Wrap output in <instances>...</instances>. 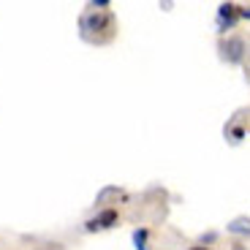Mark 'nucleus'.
<instances>
[{"instance_id":"423d86ee","label":"nucleus","mask_w":250,"mask_h":250,"mask_svg":"<svg viewBox=\"0 0 250 250\" xmlns=\"http://www.w3.org/2000/svg\"><path fill=\"white\" fill-rule=\"evenodd\" d=\"M133 242H136V250H147L144 248V242H147V229H139V231L133 234Z\"/></svg>"},{"instance_id":"39448f33","label":"nucleus","mask_w":250,"mask_h":250,"mask_svg":"<svg viewBox=\"0 0 250 250\" xmlns=\"http://www.w3.org/2000/svg\"><path fill=\"white\" fill-rule=\"evenodd\" d=\"M237 6H234V3H223V6H220V22H226V19H229V25H234V19H237Z\"/></svg>"},{"instance_id":"0eeeda50","label":"nucleus","mask_w":250,"mask_h":250,"mask_svg":"<svg viewBox=\"0 0 250 250\" xmlns=\"http://www.w3.org/2000/svg\"><path fill=\"white\" fill-rule=\"evenodd\" d=\"M239 17H245V19H250V8H239Z\"/></svg>"},{"instance_id":"f257e3e1","label":"nucleus","mask_w":250,"mask_h":250,"mask_svg":"<svg viewBox=\"0 0 250 250\" xmlns=\"http://www.w3.org/2000/svg\"><path fill=\"white\" fill-rule=\"evenodd\" d=\"M101 30H114V17L106 11H90L82 17V36L84 38H93V33H101Z\"/></svg>"},{"instance_id":"f03ea898","label":"nucleus","mask_w":250,"mask_h":250,"mask_svg":"<svg viewBox=\"0 0 250 250\" xmlns=\"http://www.w3.org/2000/svg\"><path fill=\"white\" fill-rule=\"evenodd\" d=\"M117 223V209H104L98 218L87 220V231H104V229H112Z\"/></svg>"},{"instance_id":"20e7f679","label":"nucleus","mask_w":250,"mask_h":250,"mask_svg":"<svg viewBox=\"0 0 250 250\" xmlns=\"http://www.w3.org/2000/svg\"><path fill=\"white\" fill-rule=\"evenodd\" d=\"M229 231L231 234H242V237H250V220L248 218H237L229 223Z\"/></svg>"},{"instance_id":"6e6552de","label":"nucleus","mask_w":250,"mask_h":250,"mask_svg":"<svg viewBox=\"0 0 250 250\" xmlns=\"http://www.w3.org/2000/svg\"><path fill=\"white\" fill-rule=\"evenodd\" d=\"M190 250H212V248H204V245H196V248H190Z\"/></svg>"},{"instance_id":"7ed1b4c3","label":"nucleus","mask_w":250,"mask_h":250,"mask_svg":"<svg viewBox=\"0 0 250 250\" xmlns=\"http://www.w3.org/2000/svg\"><path fill=\"white\" fill-rule=\"evenodd\" d=\"M245 52H248V46H245L242 38H229V44H226V57H229V62H239L245 57Z\"/></svg>"}]
</instances>
